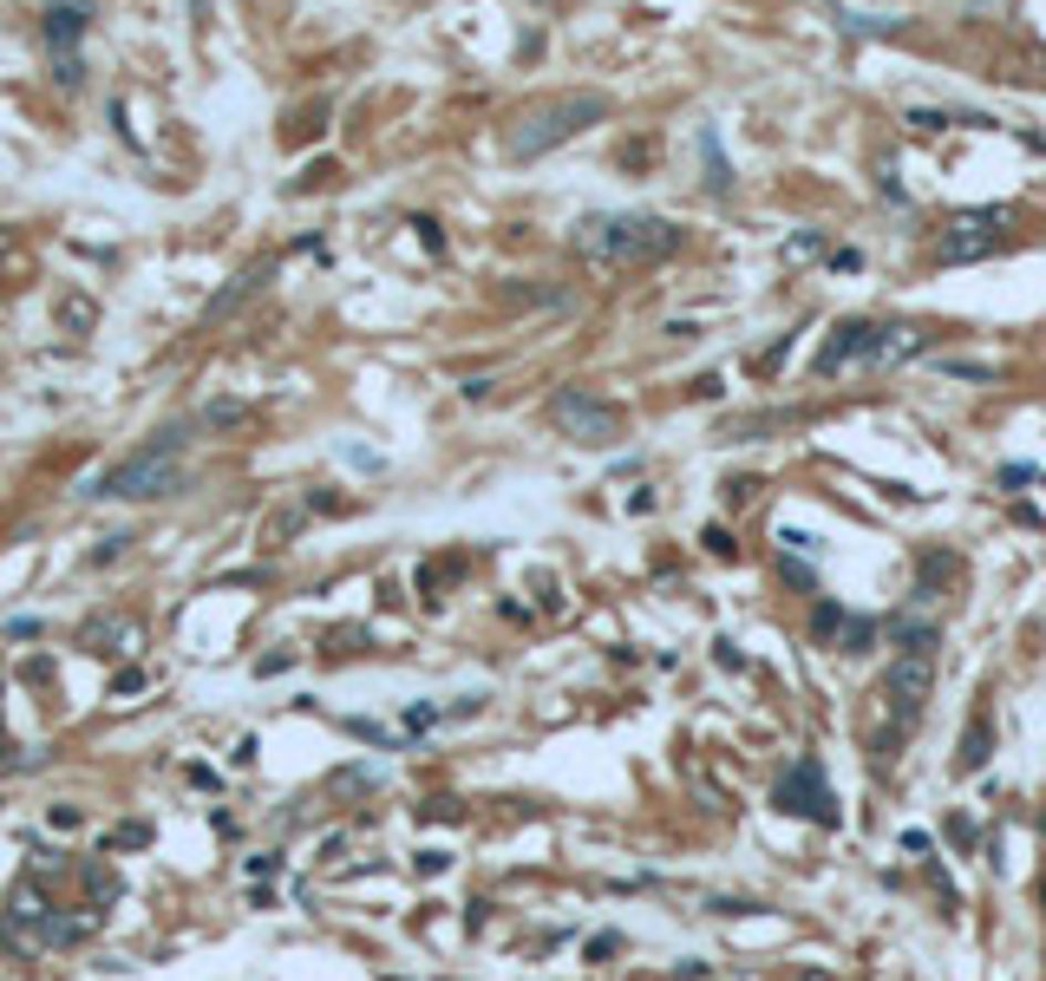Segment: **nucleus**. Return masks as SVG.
<instances>
[{
  "label": "nucleus",
  "mask_w": 1046,
  "mask_h": 981,
  "mask_svg": "<svg viewBox=\"0 0 1046 981\" xmlns=\"http://www.w3.org/2000/svg\"><path fill=\"white\" fill-rule=\"evenodd\" d=\"M576 249L589 256V262H602V269H654V262H667L674 249H681V223H667V216H582V229H576Z\"/></svg>",
  "instance_id": "1"
},
{
  "label": "nucleus",
  "mask_w": 1046,
  "mask_h": 981,
  "mask_svg": "<svg viewBox=\"0 0 1046 981\" xmlns=\"http://www.w3.org/2000/svg\"><path fill=\"white\" fill-rule=\"evenodd\" d=\"M596 118H609V92H562V99L530 105V112L510 125L504 151H510V157H543V151L569 144L576 132H589Z\"/></svg>",
  "instance_id": "2"
},
{
  "label": "nucleus",
  "mask_w": 1046,
  "mask_h": 981,
  "mask_svg": "<svg viewBox=\"0 0 1046 981\" xmlns=\"http://www.w3.org/2000/svg\"><path fill=\"white\" fill-rule=\"evenodd\" d=\"M935 648H942V634L929 629V622H909L897 629V668H890V701H897V720L915 726L922 720V706L935 694Z\"/></svg>",
  "instance_id": "3"
},
{
  "label": "nucleus",
  "mask_w": 1046,
  "mask_h": 981,
  "mask_svg": "<svg viewBox=\"0 0 1046 981\" xmlns=\"http://www.w3.org/2000/svg\"><path fill=\"white\" fill-rule=\"evenodd\" d=\"M177 432H164L157 445H144L132 458H118V465H105L99 478H92V497H125V504H138V497H164V491H177Z\"/></svg>",
  "instance_id": "4"
},
{
  "label": "nucleus",
  "mask_w": 1046,
  "mask_h": 981,
  "mask_svg": "<svg viewBox=\"0 0 1046 981\" xmlns=\"http://www.w3.org/2000/svg\"><path fill=\"white\" fill-rule=\"evenodd\" d=\"M550 425H557L562 438H576V445H615L622 438V406L596 400L589 386H562L557 400H550Z\"/></svg>",
  "instance_id": "5"
},
{
  "label": "nucleus",
  "mask_w": 1046,
  "mask_h": 981,
  "mask_svg": "<svg viewBox=\"0 0 1046 981\" xmlns=\"http://www.w3.org/2000/svg\"><path fill=\"white\" fill-rule=\"evenodd\" d=\"M92 33V0H46V53H53V79L60 92L85 85V60H79V40Z\"/></svg>",
  "instance_id": "6"
},
{
  "label": "nucleus",
  "mask_w": 1046,
  "mask_h": 981,
  "mask_svg": "<svg viewBox=\"0 0 1046 981\" xmlns=\"http://www.w3.org/2000/svg\"><path fill=\"white\" fill-rule=\"evenodd\" d=\"M46 942H53V910H46L40 884H33V877H20V884H13V897H7L0 949H13V956H33V949H46Z\"/></svg>",
  "instance_id": "7"
},
{
  "label": "nucleus",
  "mask_w": 1046,
  "mask_h": 981,
  "mask_svg": "<svg viewBox=\"0 0 1046 981\" xmlns=\"http://www.w3.org/2000/svg\"><path fill=\"white\" fill-rule=\"evenodd\" d=\"M1001 242H1007V210H969L942 229L935 256H942V262H981V256H994Z\"/></svg>",
  "instance_id": "8"
},
{
  "label": "nucleus",
  "mask_w": 1046,
  "mask_h": 981,
  "mask_svg": "<svg viewBox=\"0 0 1046 981\" xmlns=\"http://www.w3.org/2000/svg\"><path fill=\"white\" fill-rule=\"evenodd\" d=\"M771 805L791 812V818H811V825H837V798H831V785H825V766H818V760L785 772L778 792H771Z\"/></svg>",
  "instance_id": "9"
},
{
  "label": "nucleus",
  "mask_w": 1046,
  "mask_h": 981,
  "mask_svg": "<svg viewBox=\"0 0 1046 981\" xmlns=\"http://www.w3.org/2000/svg\"><path fill=\"white\" fill-rule=\"evenodd\" d=\"M870 341H877V321H863V314L837 321L831 341H825V348H818V360H811V373H843V366H863V360H870Z\"/></svg>",
  "instance_id": "10"
},
{
  "label": "nucleus",
  "mask_w": 1046,
  "mask_h": 981,
  "mask_svg": "<svg viewBox=\"0 0 1046 981\" xmlns=\"http://www.w3.org/2000/svg\"><path fill=\"white\" fill-rule=\"evenodd\" d=\"M929 348V328H909V321H877V341H870V360L863 366H897V360H915Z\"/></svg>",
  "instance_id": "11"
},
{
  "label": "nucleus",
  "mask_w": 1046,
  "mask_h": 981,
  "mask_svg": "<svg viewBox=\"0 0 1046 981\" xmlns=\"http://www.w3.org/2000/svg\"><path fill=\"white\" fill-rule=\"evenodd\" d=\"M987 753H994V726H987V713H975V720H969V740H962V753H955V778L981 772Z\"/></svg>",
  "instance_id": "12"
},
{
  "label": "nucleus",
  "mask_w": 1046,
  "mask_h": 981,
  "mask_svg": "<svg viewBox=\"0 0 1046 981\" xmlns=\"http://www.w3.org/2000/svg\"><path fill=\"white\" fill-rule=\"evenodd\" d=\"M262 281H269V262H256V269H242V276H236V281H229V288H222V295H216V301H209V308H204V321H222L229 308H242V301H249V295H256Z\"/></svg>",
  "instance_id": "13"
},
{
  "label": "nucleus",
  "mask_w": 1046,
  "mask_h": 981,
  "mask_svg": "<svg viewBox=\"0 0 1046 981\" xmlns=\"http://www.w3.org/2000/svg\"><path fill=\"white\" fill-rule=\"evenodd\" d=\"M843 629H850V616H843L837 602H818V609H811V634H818V641H837V648H843Z\"/></svg>",
  "instance_id": "14"
},
{
  "label": "nucleus",
  "mask_w": 1046,
  "mask_h": 981,
  "mask_svg": "<svg viewBox=\"0 0 1046 981\" xmlns=\"http://www.w3.org/2000/svg\"><path fill=\"white\" fill-rule=\"evenodd\" d=\"M105 641H125V648H132L138 629H132V622H92V629H85V648H92V654H105Z\"/></svg>",
  "instance_id": "15"
},
{
  "label": "nucleus",
  "mask_w": 1046,
  "mask_h": 981,
  "mask_svg": "<svg viewBox=\"0 0 1046 981\" xmlns=\"http://www.w3.org/2000/svg\"><path fill=\"white\" fill-rule=\"evenodd\" d=\"M700 151H706V190H726V184H733V171H726V157H719V138H713V132H700Z\"/></svg>",
  "instance_id": "16"
},
{
  "label": "nucleus",
  "mask_w": 1046,
  "mask_h": 981,
  "mask_svg": "<svg viewBox=\"0 0 1046 981\" xmlns=\"http://www.w3.org/2000/svg\"><path fill=\"white\" fill-rule=\"evenodd\" d=\"M909 125H915L922 138H935V132H949V125H962V118H955V112H929V105H922V112H909Z\"/></svg>",
  "instance_id": "17"
},
{
  "label": "nucleus",
  "mask_w": 1046,
  "mask_h": 981,
  "mask_svg": "<svg viewBox=\"0 0 1046 981\" xmlns=\"http://www.w3.org/2000/svg\"><path fill=\"white\" fill-rule=\"evenodd\" d=\"M60 321H66L72 334H85V328H92V301H79V295H72V301H60Z\"/></svg>",
  "instance_id": "18"
},
{
  "label": "nucleus",
  "mask_w": 1046,
  "mask_h": 981,
  "mask_svg": "<svg viewBox=\"0 0 1046 981\" xmlns=\"http://www.w3.org/2000/svg\"><path fill=\"white\" fill-rule=\"evenodd\" d=\"M236 420H249V406H236V400H216L204 413V425H236Z\"/></svg>",
  "instance_id": "19"
},
{
  "label": "nucleus",
  "mask_w": 1046,
  "mask_h": 981,
  "mask_svg": "<svg viewBox=\"0 0 1046 981\" xmlns=\"http://www.w3.org/2000/svg\"><path fill=\"white\" fill-rule=\"evenodd\" d=\"M949 373H962V380H994V366H981V360H949Z\"/></svg>",
  "instance_id": "20"
},
{
  "label": "nucleus",
  "mask_w": 1046,
  "mask_h": 981,
  "mask_svg": "<svg viewBox=\"0 0 1046 981\" xmlns=\"http://www.w3.org/2000/svg\"><path fill=\"white\" fill-rule=\"evenodd\" d=\"M694 393H700V400H719L726 386H719V373H700V380H694Z\"/></svg>",
  "instance_id": "21"
},
{
  "label": "nucleus",
  "mask_w": 1046,
  "mask_h": 981,
  "mask_svg": "<svg viewBox=\"0 0 1046 981\" xmlns=\"http://www.w3.org/2000/svg\"><path fill=\"white\" fill-rule=\"evenodd\" d=\"M190 13H197V20H204V13H209V0H190Z\"/></svg>",
  "instance_id": "22"
}]
</instances>
